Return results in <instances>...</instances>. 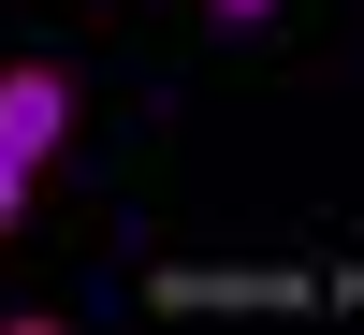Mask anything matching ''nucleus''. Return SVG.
<instances>
[{
  "mask_svg": "<svg viewBox=\"0 0 364 335\" xmlns=\"http://www.w3.org/2000/svg\"><path fill=\"white\" fill-rule=\"evenodd\" d=\"M58 132H73V73H58V58H0V146L44 161Z\"/></svg>",
  "mask_w": 364,
  "mask_h": 335,
  "instance_id": "nucleus-1",
  "label": "nucleus"
},
{
  "mask_svg": "<svg viewBox=\"0 0 364 335\" xmlns=\"http://www.w3.org/2000/svg\"><path fill=\"white\" fill-rule=\"evenodd\" d=\"M0 233H29V161L0 146Z\"/></svg>",
  "mask_w": 364,
  "mask_h": 335,
  "instance_id": "nucleus-2",
  "label": "nucleus"
},
{
  "mask_svg": "<svg viewBox=\"0 0 364 335\" xmlns=\"http://www.w3.org/2000/svg\"><path fill=\"white\" fill-rule=\"evenodd\" d=\"M204 15H233V29H248V15H277V0H204Z\"/></svg>",
  "mask_w": 364,
  "mask_h": 335,
  "instance_id": "nucleus-3",
  "label": "nucleus"
}]
</instances>
